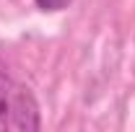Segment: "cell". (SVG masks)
I'll use <instances>...</instances> for the list:
<instances>
[{"instance_id": "obj_1", "label": "cell", "mask_w": 135, "mask_h": 132, "mask_svg": "<svg viewBox=\"0 0 135 132\" xmlns=\"http://www.w3.org/2000/svg\"><path fill=\"white\" fill-rule=\"evenodd\" d=\"M42 127L34 93L0 62V132H36Z\"/></svg>"}, {"instance_id": "obj_2", "label": "cell", "mask_w": 135, "mask_h": 132, "mask_svg": "<svg viewBox=\"0 0 135 132\" xmlns=\"http://www.w3.org/2000/svg\"><path fill=\"white\" fill-rule=\"evenodd\" d=\"M34 3H36V8H39V11L55 13V11H62V8H68V3H70V0H34Z\"/></svg>"}]
</instances>
